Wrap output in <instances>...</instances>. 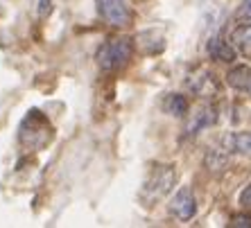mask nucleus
Returning a JSON list of instances; mask_svg holds the SVG:
<instances>
[{"instance_id": "14", "label": "nucleus", "mask_w": 251, "mask_h": 228, "mask_svg": "<svg viewBox=\"0 0 251 228\" xmlns=\"http://www.w3.org/2000/svg\"><path fill=\"white\" fill-rule=\"evenodd\" d=\"M240 204H242V208H249L251 210V185H247L245 190H242V194H240Z\"/></svg>"}, {"instance_id": "9", "label": "nucleus", "mask_w": 251, "mask_h": 228, "mask_svg": "<svg viewBox=\"0 0 251 228\" xmlns=\"http://www.w3.org/2000/svg\"><path fill=\"white\" fill-rule=\"evenodd\" d=\"M208 54L213 59H217V61H226V64L235 59V50L228 46L224 39H220V36H215V39L208 41Z\"/></svg>"}, {"instance_id": "7", "label": "nucleus", "mask_w": 251, "mask_h": 228, "mask_svg": "<svg viewBox=\"0 0 251 228\" xmlns=\"http://www.w3.org/2000/svg\"><path fill=\"white\" fill-rule=\"evenodd\" d=\"M188 86L193 88L197 95H201V97H210V95H215L217 91H220L215 77L210 75V72H206V70H201L197 77H193V79L188 82Z\"/></svg>"}, {"instance_id": "4", "label": "nucleus", "mask_w": 251, "mask_h": 228, "mask_svg": "<svg viewBox=\"0 0 251 228\" xmlns=\"http://www.w3.org/2000/svg\"><path fill=\"white\" fill-rule=\"evenodd\" d=\"M95 2H98L100 16L104 18L109 25H116V27L129 25L131 12H129V7L125 0H95Z\"/></svg>"}, {"instance_id": "8", "label": "nucleus", "mask_w": 251, "mask_h": 228, "mask_svg": "<svg viewBox=\"0 0 251 228\" xmlns=\"http://www.w3.org/2000/svg\"><path fill=\"white\" fill-rule=\"evenodd\" d=\"M213 122H215V109H213V106H201V109L193 115V120L188 122L186 131H188V136H195L197 131L210 127Z\"/></svg>"}, {"instance_id": "11", "label": "nucleus", "mask_w": 251, "mask_h": 228, "mask_svg": "<svg viewBox=\"0 0 251 228\" xmlns=\"http://www.w3.org/2000/svg\"><path fill=\"white\" fill-rule=\"evenodd\" d=\"M231 41L238 50H242L245 54H251V25H240L231 32Z\"/></svg>"}, {"instance_id": "12", "label": "nucleus", "mask_w": 251, "mask_h": 228, "mask_svg": "<svg viewBox=\"0 0 251 228\" xmlns=\"http://www.w3.org/2000/svg\"><path fill=\"white\" fill-rule=\"evenodd\" d=\"M231 142H233L235 152L251 160V134H235L233 138H231Z\"/></svg>"}, {"instance_id": "1", "label": "nucleus", "mask_w": 251, "mask_h": 228, "mask_svg": "<svg viewBox=\"0 0 251 228\" xmlns=\"http://www.w3.org/2000/svg\"><path fill=\"white\" fill-rule=\"evenodd\" d=\"M52 138H54L52 124L48 122V117L43 115L41 111L32 109V111L25 115L23 122H21V129H18V140H21V145L32 149V152H39V149L50 145Z\"/></svg>"}, {"instance_id": "5", "label": "nucleus", "mask_w": 251, "mask_h": 228, "mask_svg": "<svg viewBox=\"0 0 251 228\" xmlns=\"http://www.w3.org/2000/svg\"><path fill=\"white\" fill-rule=\"evenodd\" d=\"M170 210H172V215H175L179 222L193 219V215L197 212V201H195L193 190H190V187H181V190L175 194L172 204H170Z\"/></svg>"}, {"instance_id": "15", "label": "nucleus", "mask_w": 251, "mask_h": 228, "mask_svg": "<svg viewBox=\"0 0 251 228\" xmlns=\"http://www.w3.org/2000/svg\"><path fill=\"white\" fill-rule=\"evenodd\" d=\"M231 226H251V217H245V215H238L231 222Z\"/></svg>"}, {"instance_id": "6", "label": "nucleus", "mask_w": 251, "mask_h": 228, "mask_svg": "<svg viewBox=\"0 0 251 228\" xmlns=\"http://www.w3.org/2000/svg\"><path fill=\"white\" fill-rule=\"evenodd\" d=\"M226 84L233 91L251 97V68L249 66H233L226 75Z\"/></svg>"}, {"instance_id": "2", "label": "nucleus", "mask_w": 251, "mask_h": 228, "mask_svg": "<svg viewBox=\"0 0 251 228\" xmlns=\"http://www.w3.org/2000/svg\"><path fill=\"white\" fill-rule=\"evenodd\" d=\"M176 181V170L172 165H154L150 176L145 179V185L140 190V197L147 201V204H152V201H158L161 197L172 190Z\"/></svg>"}, {"instance_id": "10", "label": "nucleus", "mask_w": 251, "mask_h": 228, "mask_svg": "<svg viewBox=\"0 0 251 228\" xmlns=\"http://www.w3.org/2000/svg\"><path fill=\"white\" fill-rule=\"evenodd\" d=\"M163 109H165V113H170V115L183 117L188 113V100L183 97V95H179V93H172V95L165 97Z\"/></svg>"}, {"instance_id": "3", "label": "nucleus", "mask_w": 251, "mask_h": 228, "mask_svg": "<svg viewBox=\"0 0 251 228\" xmlns=\"http://www.w3.org/2000/svg\"><path fill=\"white\" fill-rule=\"evenodd\" d=\"M131 41L129 39H111L100 46L98 50V64L102 70L106 72H113V70H120L125 66L129 64L131 59Z\"/></svg>"}, {"instance_id": "13", "label": "nucleus", "mask_w": 251, "mask_h": 228, "mask_svg": "<svg viewBox=\"0 0 251 228\" xmlns=\"http://www.w3.org/2000/svg\"><path fill=\"white\" fill-rule=\"evenodd\" d=\"M240 21H251V0H242V5L238 9Z\"/></svg>"}]
</instances>
